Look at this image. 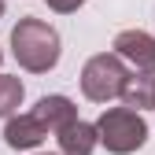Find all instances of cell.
Wrapping results in <instances>:
<instances>
[{"label": "cell", "mask_w": 155, "mask_h": 155, "mask_svg": "<svg viewBox=\"0 0 155 155\" xmlns=\"http://www.w3.org/2000/svg\"><path fill=\"white\" fill-rule=\"evenodd\" d=\"M59 33L55 26H48L45 18H18L11 30V55L18 59V67L30 74H48L55 63H59Z\"/></svg>", "instance_id": "1"}, {"label": "cell", "mask_w": 155, "mask_h": 155, "mask_svg": "<svg viewBox=\"0 0 155 155\" xmlns=\"http://www.w3.org/2000/svg\"><path fill=\"white\" fill-rule=\"evenodd\" d=\"M133 70L118 52H100L81 67V92L92 104H107V100H122V92L129 85Z\"/></svg>", "instance_id": "2"}, {"label": "cell", "mask_w": 155, "mask_h": 155, "mask_svg": "<svg viewBox=\"0 0 155 155\" xmlns=\"http://www.w3.org/2000/svg\"><path fill=\"white\" fill-rule=\"evenodd\" d=\"M96 129H100V144L111 155H133L148 144V122L137 107H107L96 118Z\"/></svg>", "instance_id": "3"}, {"label": "cell", "mask_w": 155, "mask_h": 155, "mask_svg": "<svg viewBox=\"0 0 155 155\" xmlns=\"http://www.w3.org/2000/svg\"><path fill=\"white\" fill-rule=\"evenodd\" d=\"M114 52L137 70V74H155V37L144 30H122L114 37Z\"/></svg>", "instance_id": "4"}, {"label": "cell", "mask_w": 155, "mask_h": 155, "mask_svg": "<svg viewBox=\"0 0 155 155\" xmlns=\"http://www.w3.org/2000/svg\"><path fill=\"white\" fill-rule=\"evenodd\" d=\"M48 133H52V129L30 111V114H11V118H8V126H4V140H8V148H15V151H33V148L45 144Z\"/></svg>", "instance_id": "5"}, {"label": "cell", "mask_w": 155, "mask_h": 155, "mask_svg": "<svg viewBox=\"0 0 155 155\" xmlns=\"http://www.w3.org/2000/svg\"><path fill=\"white\" fill-rule=\"evenodd\" d=\"M55 140H59V155H92L96 144H100V129L96 122H70L67 129L55 133Z\"/></svg>", "instance_id": "6"}, {"label": "cell", "mask_w": 155, "mask_h": 155, "mask_svg": "<svg viewBox=\"0 0 155 155\" xmlns=\"http://www.w3.org/2000/svg\"><path fill=\"white\" fill-rule=\"evenodd\" d=\"M33 114H37L52 133H59V129H67L70 122H78V107H74L70 96H41L37 107H33Z\"/></svg>", "instance_id": "7"}, {"label": "cell", "mask_w": 155, "mask_h": 155, "mask_svg": "<svg viewBox=\"0 0 155 155\" xmlns=\"http://www.w3.org/2000/svg\"><path fill=\"white\" fill-rule=\"evenodd\" d=\"M22 100H26V85L11 74H0V118H11L22 107Z\"/></svg>", "instance_id": "8"}, {"label": "cell", "mask_w": 155, "mask_h": 155, "mask_svg": "<svg viewBox=\"0 0 155 155\" xmlns=\"http://www.w3.org/2000/svg\"><path fill=\"white\" fill-rule=\"evenodd\" d=\"M151 85H155V74H133L122 92L126 107H151Z\"/></svg>", "instance_id": "9"}, {"label": "cell", "mask_w": 155, "mask_h": 155, "mask_svg": "<svg viewBox=\"0 0 155 155\" xmlns=\"http://www.w3.org/2000/svg\"><path fill=\"white\" fill-rule=\"evenodd\" d=\"M45 4H48L55 15H70V11H78V8H81L85 0H45Z\"/></svg>", "instance_id": "10"}, {"label": "cell", "mask_w": 155, "mask_h": 155, "mask_svg": "<svg viewBox=\"0 0 155 155\" xmlns=\"http://www.w3.org/2000/svg\"><path fill=\"white\" fill-rule=\"evenodd\" d=\"M151 111H155V85H151Z\"/></svg>", "instance_id": "11"}, {"label": "cell", "mask_w": 155, "mask_h": 155, "mask_svg": "<svg viewBox=\"0 0 155 155\" xmlns=\"http://www.w3.org/2000/svg\"><path fill=\"white\" fill-rule=\"evenodd\" d=\"M4 11H8V8H4V0H0V18H4Z\"/></svg>", "instance_id": "12"}, {"label": "cell", "mask_w": 155, "mask_h": 155, "mask_svg": "<svg viewBox=\"0 0 155 155\" xmlns=\"http://www.w3.org/2000/svg\"><path fill=\"white\" fill-rule=\"evenodd\" d=\"M37 155H55V151H37Z\"/></svg>", "instance_id": "13"}, {"label": "cell", "mask_w": 155, "mask_h": 155, "mask_svg": "<svg viewBox=\"0 0 155 155\" xmlns=\"http://www.w3.org/2000/svg\"><path fill=\"white\" fill-rule=\"evenodd\" d=\"M0 63H4V52H0Z\"/></svg>", "instance_id": "14"}]
</instances>
